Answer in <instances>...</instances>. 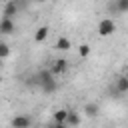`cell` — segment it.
I'll return each instance as SVG.
<instances>
[{"mask_svg":"<svg viewBox=\"0 0 128 128\" xmlns=\"http://www.w3.org/2000/svg\"><path fill=\"white\" fill-rule=\"evenodd\" d=\"M34 84L42 92H48V94L56 92V88H58V80L50 70H40L38 74H34Z\"/></svg>","mask_w":128,"mask_h":128,"instance_id":"cell-1","label":"cell"},{"mask_svg":"<svg viewBox=\"0 0 128 128\" xmlns=\"http://www.w3.org/2000/svg\"><path fill=\"white\" fill-rule=\"evenodd\" d=\"M112 4H114V12H118V14L128 12V0H112Z\"/></svg>","mask_w":128,"mask_h":128,"instance_id":"cell-13","label":"cell"},{"mask_svg":"<svg viewBox=\"0 0 128 128\" xmlns=\"http://www.w3.org/2000/svg\"><path fill=\"white\" fill-rule=\"evenodd\" d=\"M96 32H98V36H102V38L112 36V34L116 32V22H114V18H102V20L98 22V26H96Z\"/></svg>","mask_w":128,"mask_h":128,"instance_id":"cell-2","label":"cell"},{"mask_svg":"<svg viewBox=\"0 0 128 128\" xmlns=\"http://www.w3.org/2000/svg\"><path fill=\"white\" fill-rule=\"evenodd\" d=\"M16 12H18V4H16V0H10V2H6V6H4V18H14L16 16Z\"/></svg>","mask_w":128,"mask_h":128,"instance_id":"cell-6","label":"cell"},{"mask_svg":"<svg viewBox=\"0 0 128 128\" xmlns=\"http://www.w3.org/2000/svg\"><path fill=\"white\" fill-rule=\"evenodd\" d=\"M14 32H16V24H14V20H10V18H2V20H0V34L8 36V34H14Z\"/></svg>","mask_w":128,"mask_h":128,"instance_id":"cell-5","label":"cell"},{"mask_svg":"<svg viewBox=\"0 0 128 128\" xmlns=\"http://www.w3.org/2000/svg\"><path fill=\"white\" fill-rule=\"evenodd\" d=\"M54 48H56V50H60V52H68V50L72 48V42H70V38H66V36H60V38L56 40Z\"/></svg>","mask_w":128,"mask_h":128,"instance_id":"cell-7","label":"cell"},{"mask_svg":"<svg viewBox=\"0 0 128 128\" xmlns=\"http://www.w3.org/2000/svg\"><path fill=\"white\" fill-rule=\"evenodd\" d=\"M116 90H118V94H126L128 92V78L124 74L116 78Z\"/></svg>","mask_w":128,"mask_h":128,"instance_id":"cell-11","label":"cell"},{"mask_svg":"<svg viewBox=\"0 0 128 128\" xmlns=\"http://www.w3.org/2000/svg\"><path fill=\"white\" fill-rule=\"evenodd\" d=\"M32 2H36V4H44V2H48V0H32Z\"/></svg>","mask_w":128,"mask_h":128,"instance_id":"cell-17","label":"cell"},{"mask_svg":"<svg viewBox=\"0 0 128 128\" xmlns=\"http://www.w3.org/2000/svg\"><path fill=\"white\" fill-rule=\"evenodd\" d=\"M10 124L12 128H32V118L28 114H16Z\"/></svg>","mask_w":128,"mask_h":128,"instance_id":"cell-3","label":"cell"},{"mask_svg":"<svg viewBox=\"0 0 128 128\" xmlns=\"http://www.w3.org/2000/svg\"><path fill=\"white\" fill-rule=\"evenodd\" d=\"M98 112H100V106H98L96 102H88V104L84 106V114H86L88 118H96Z\"/></svg>","mask_w":128,"mask_h":128,"instance_id":"cell-10","label":"cell"},{"mask_svg":"<svg viewBox=\"0 0 128 128\" xmlns=\"http://www.w3.org/2000/svg\"><path fill=\"white\" fill-rule=\"evenodd\" d=\"M48 34H50V28H48V26H40V28L34 32V42L42 44V42L48 38Z\"/></svg>","mask_w":128,"mask_h":128,"instance_id":"cell-9","label":"cell"},{"mask_svg":"<svg viewBox=\"0 0 128 128\" xmlns=\"http://www.w3.org/2000/svg\"><path fill=\"white\" fill-rule=\"evenodd\" d=\"M78 54H80V58H86V56L90 54V46H88V44H80V48H78Z\"/></svg>","mask_w":128,"mask_h":128,"instance_id":"cell-15","label":"cell"},{"mask_svg":"<svg viewBox=\"0 0 128 128\" xmlns=\"http://www.w3.org/2000/svg\"><path fill=\"white\" fill-rule=\"evenodd\" d=\"M68 128H74V126H78L80 124V114L76 112V110H68V116H66V122H64Z\"/></svg>","mask_w":128,"mask_h":128,"instance_id":"cell-8","label":"cell"},{"mask_svg":"<svg viewBox=\"0 0 128 128\" xmlns=\"http://www.w3.org/2000/svg\"><path fill=\"white\" fill-rule=\"evenodd\" d=\"M46 128H68V126H66V124H56V122H54V124H50V126H46Z\"/></svg>","mask_w":128,"mask_h":128,"instance_id":"cell-16","label":"cell"},{"mask_svg":"<svg viewBox=\"0 0 128 128\" xmlns=\"http://www.w3.org/2000/svg\"><path fill=\"white\" fill-rule=\"evenodd\" d=\"M8 56H10V46L6 42H0V60H4Z\"/></svg>","mask_w":128,"mask_h":128,"instance_id":"cell-14","label":"cell"},{"mask_svg":"<svg viewBox=\"0 0 128 128\" xmlns=\"http://www.w3.org/2000/svg\"><path fill=\"white\" fill-rule=\"evenodd\" d=\"M0 66H2V60H0Z\"/></svg>","mask_w":128,"mask_h":128,"instance_id":"cell-18","label":"cell"},{"mask_svg":"<svg viewBox=\"0 0 128 128\" xmlns=\"http://www.w3.org/2000/svg\"><path fill=\"white\" fill-rule=\"evenodd\" d=\"M68 60L66 58H56L54 60V64H52V68H50V72L54 74V76H62V74H66V70H68Z\"/></svg>","mask_w":128,"mask_h":128,"instance_id":"cell-4","label":"cell"},{"mask_svg":"<svg viewBox=\"0 0 128 128\" xmlns=\"http://www.w3.org/2000/svg\"><path fill=\"white\" fill-rule=\"evenodd\" d=\"M66 116H68V110L66 108H58V110H54V122L56 124H64L66 122Z\"/></svg>","mask_w":128,"mask_h":128,"instance_id":"cell-12","label":"cell"}]
</instances>
